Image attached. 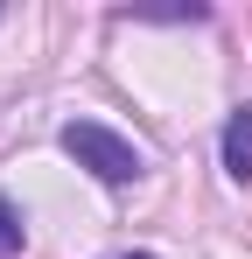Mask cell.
I'll use <instances>...</instances> for the list:
<instances>
[{
    "label": "cell",
    "instance_id": "cell-4",
    "mask_svg": "<svg viewBox=\"0 0 252 259\" xmlns=\"http://www.w3.org/2000/svg\"><path fill=\"white\" fill-rule=\"evenodd\" d=\"M126 259H154V252H126Z\"/></svg>",
    "mask_w": 252,
    "mask_h": 259
},
{
    "label": "cell",
    "instance_id": "cell-2",
    "mask_svg": "<svg viewBox=\"0 0 252 259\" xmlns=\"http://www.w3.org/2000/svg\"><path fill=\"white\" fill-rule=\"evenodd\" d=\"M224 168L245 182L252 175V105H238L231 119H224Z\"/></svg>",
    "mask_w": 252,
    "mask_h": 259
},
{
    "label": "cell",
    "instance_id": "cell-1",
    "mask_svg": "<svg viewBox=\"0 0 252 259\" xmlns=\"http://www.w3.org/2000/svg\"><path fill=\"white\" fill-rule=\"evenodd\" d=\"M56 140H63V154H70L77 168H91L98 182H112V189H119V182H140V175H147V154H140V147H133L126 133L98 126V119H70V126L56 133Z\"/></svg>",
    "mask_w": 252,
    "mask_h": 259
},
{
    "label": "cell",
    "instance_id": "cell-3",
    "mask_svg": "<svg viewBox=\"0 0 252 259\" xmlns=\"http://www.w3.org/2000/svg\"><path fill=\"white\" fill-rule=\"evenodd\" d=\"M21 238H28V224H21V210L0 196V259H14V252H21Z\"/></svg>",
    "mask_w": 252,
    "mask_h": 259
}]
</instances>
